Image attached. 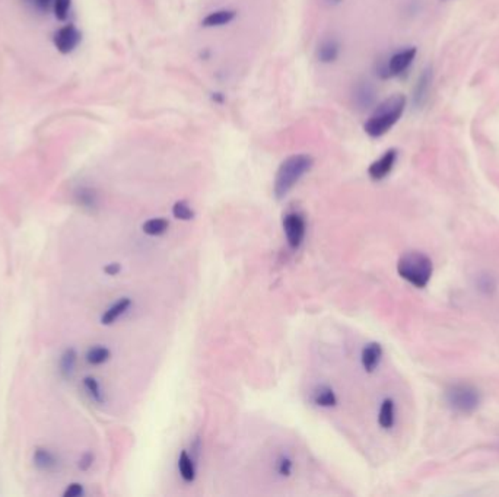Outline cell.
Returning <instances> with one entry per match:
<instances>
[{"label": "cell", "instance_id": "7402d4cb", "mask_svg": "<svg viewBox=\"0 0 499 497\" xmlns=\"http://www.w3.org/2000/svg\"><path fill=\"white\" fill-rule=\"evenodd\" d=\"M110 359H111V350L105 346H93L87 353V362L92 366L104 365L105 362H109Z\"/></svg>", "mask_w": 499, "mask_h": 497}, {"label": "cell", "instance_id": "7c38bea8", "mask_svg": "<svg viewBox=\"0 0 499 497\" xmlns=\"http://www.w3.org/2000/svg\"><path fill=\"white\" fill-rule=\"evenodd\" d=\"M376 92L371 82H359L354 92V101L361 110H368L375 104Z\"/></svg>", "mask_w": 499, "mask_h": 497}, {"label": "cell", "instance_id": "5bb4252c", "mask_svg": "<svg viewBox=\"0 0 499 497\" xmlns=\"http://www.w3.org/2000/svg\"><path fill=\"white\" fill-rule=\"evenodd\" d=\"M34 465L39 469V471H53V469L57 468L59 460L56 455L46 448H37L34 452Z\"/></svg>", "mask_w": 499, "mask_h": 497}, {"label": "cell", "instance_id": "d4e9b609", "mask_svg": "<svg viewBox=\"0 0 499 497\" xmlns=\"http://www.w3.org/2000/svg\"><path fill=\"white\" fill-rule=\"evenodd\" d=\"M275 469L279 477L282 478H288L292 476L293 471V460L291 458L289 455L282 453L279 458L275 462Z\"/></svg>", "mask_w": 499, "mask_h": 497}, {"label": "cell", "instance_id": "277c9868", "mask_svg": "<svg viewBox=\"0 0 499 497\" xmlns=\"http://www.w3.org/2000/svg\"><path fill=\"white\" fill-rule=\"evenodd\" d=\"M445 400L448 406L462 414H470L479 409L482 402V395L479 389L469 384H455L450 386L445 393Z\"/></svg>", "mask_w": 499, "mask_h": 497}, {"label": "cell", "instance_id": "2e32d148", "mask_svg": "<svg viewBox=\"0 0 499 497\" xmlns=\"http://www.w3.org/2000/svg\"><path fill=\"white\" fill-rule=\"evenodd\" d=\"M237 17L235 10H228V9H222V10H215L210 12L209 15L201 21V25L206 26V28H213V26H224L229 22H233Z\"/></svg>", "mask_w": 499, "mask_h": 497}, {"label": "cell", "instance_id": "8992f818", "mask_svg": "<svg viewBox=\"0 0 499 497\" xmlns=\"http://www.w3.org/2000/svg\"><path fill=\"white\" fill-rule=\"evenodd\" d=\"M416 55H417L416 47H408V48H403V50L394 53L393 56H391L385 63H383L379 67L380 77L388 79V77L399 76V75L404 73L413 63Z\"/></svg>", "mask_w": 499, "mask_h": 497}, {"label": "cell", "instance_id": "52a82bcc", "mask_svg": "<svg viewBox=\"0 0 499 497\" xmlns=\"http://www.w3.org/2000/svg\"><path fill=\"white\" fill-rule=\"evenodd\" d=\"M80 39H82V34H80V31L72 24L62 26L55 34V37H53L55 47L62 55H69V53H72L79 46Z\"/></svg>", "mask_w": 499, "mask_h": 497}, {"label": "cell", "instance_id": "9a60e30c", "mask_svg": "<svg viewBox=\"0 0 499 497\" xmlns=\"http://www.w3.org/2000/svg\"><path fill=\"white\" fill-rule=\"evenodd\" d=\"M313 401H314V404L318 407L332 409V407H336V404H337V397H336V393L333 391V388H330L327 385H320L313 393Z\"/></svg>", "mask_w": 499, "mask_h": 497}, {"label": "cell", "instance_id": "3957f363", "mask_svg": "<svg viewBox=\"0 0 499 497\" xmlns=\"http://www.w3.org/2000/svg\"><path fill=\"white\" fill-rule=\"evenodd\" d=\"M397 273L415 288L424 289L428 286L430 277H433L434 264L426 254L410 251L400 257L397 263Z\"/></svg>", "mask_w": 499, "mask_h": 497}, {"label": "cell", "instance_id": "6da1fadb", "mask_svg": "<svg viewBox=\"0 0 499 497\" xmlns=\"http://www.w3.org/2000/svg\"><path fill=\"white\" fill-rule=\"evenodd\" d=\"M408 100L403 93H394L374 109V113L367 120L363 130L370 138H381L393 129L406 110Z\"/></svg>", "mask_w": 499, "mask_h": 497}, {"label": "cell", "instance_id": "30bf717a", "mask_svg": "<svg viewBox=\"0 0 499 497\" xmlns=\"http://www.w3.org/2000/svg\"><path fill=\"white\" fill-rule=\"evenodd\" d=\"M383 359V347L380 343L372 341L365 344V347L362 348L361 353V364L363 371L367 373H372L376 371V368L380 366V362Z\"/></svg>", "mask_w": 499, "mask_h": 497}, {"label": "cell", "instance_id": "484cf974", "mask_svg": "<svg viewBox=\"0 0 499 497\" xmlns=\"http://www.w3.org/2000/svg\"><path fill=\"white\" fill-rule=\"evenodd\" d=\"M71 5H72V0H53L51 10L55 12V17L59 21H64L67 17H69Z\"/></svg>", "mask_w": 499, "mask_h": 497}, {"label": "cell", "instance_id": "9c48e42d", "mask_svg": "<svg viewBox=\"0 0 499 497\" xmlns=\"http://www.w3.org/2000/svg\"><path fill=\"white\" fill-rule=\"evenodd\" d=\"M396 162H397V151L396 149L385 151L379 159L374 160V162L370 165L368 168L370 178L372 181L384 180L388 174L393 171Z\"/></svg>", "mask_w": 499, "mask_h": 497}, {"label": "cell", "instance_id": "83f0119b", "mask_svg": "<svg viewBox=\"0 0 499 497\" xmlns=\"http://www.w3.org/2000/svg\"><path fill=\"white\" fill-rule=\"evenodd\" d=\"M93 460H96V456H93L92 452H85L82 456H80L79 464H78L80 471H88V469H89V468L92 467V464H93Z\"/></svg>", "mask_w": 499, "mask_h": 497}, {"label": "cell", "instance_id": "8fae6325", "mask_svg": "<svg viewBox=\"0 0 499 497\" xmlns=\"http://www.w3.org/2000/svg\"><path fill=\"white\" fill-rule=\"evenodd\" d=\"M131 305H133V301L130 298H127V297L120 298L110 308H107L105 312L101 317V324L102 326H113L116 321H118L121 317L129 312Z\"/></svg>", "mask_w": 499, "mask_h": 497}, {"label": "cell", "instance_id": "4dcf8cb0", "mask_svg": "<svg viewBox=\"0 0 499 497\" xmlns=\"http://www.w3.org/2000/svg\"><path fill=\"white\" fill-rule=\"evenodd\" d=\"M326 2H330V3H339V2H342V0H326Z\"/></svg>", "mask_w": 499, "mask_h": 497}, {"label": "cell", "instance_id": "f546056e", "mask_svg": "<svg viewBox=\"0 0 499 497\" xmlns=\"http://www.w3.org/2000/svg\"><path fill=\"white\" fill-rule=\"evenodd\" d=\"M121 272V265L118 263H110L104 267V273L109 276H117Z\"/></svg>", "mask_w": 499, "mask_h": 497}, {"label": "cell", "instance_id": "ba28073f", "mask_svg": "<svg viewBox=\"0 0 499 497\" xmlns=\"http://www.w3.org/2000/svg\"><path fill=\"white\" fill-rule=\"evenodd\" d=\"M433 67L428 66L422 71V73L419 75L416 80V85L413 88V95H412V104L415 110H421L425 106V104L429 100V92H430V86H433Z\"/></svg>", "mask_w": 499, "mask_h": 497}, {"label": "cell", "instance_id": "cb8c5ba5", "mask_svg": "<svg viewBox=\"0 0 499 497\" xmlns=\"http://www.w3.org/2000/svg\"><path fill=\"white\" fill-rule=\"evenodd\" d=\"M172 216L179 221L187 222V221H192L196 216V213H194L193 207L188 205V201L179 200V201H175L172 206Z\"/></svg>", "mask_w": 499, "mask_h": 497}, {"label": "cell", "instance_id": "f1b7e54d", "mask_svg": "<svg viewBox=\"0 0 499 497\" xmlns=\"http://www.w3.org/2000/svg\"><path fill=\"white\" fill-rule=\"evenodd\" d=\"M479 289L484 290V292H489V290H493L495 289V281L491 276H482L479 279Z\"/></svg>", "mask_w": 499, "mask_h": 497}, {"label": "cell", "instance_id": "44dd1931", "mask_svg": "<svg viewBox=\"0 0 499 497\" xmlns=\"http://www.w3.org/2000/svg\"><path fill=\"white\" fill-rule=\"evenodd\" d=\"M168 227L170 222L165 218H154L142 225V231L147 236H161L168 231Z\"/></svg>", "mask_w": 499, "mask_h": 497}, {"label": "cell", "instance_id": "d6986e66", "mask_svg": "<svg viewBox=\"0 0 499 497\" xmlns=\"http://www.w3.org/2000/svg\"><path fill=\"white\" fill-rule=\"evenodd\" d=\"M78 364V353L73 347L66 348L63 352L62 357H60V373L63 378H72V375L75 373V368Z\"/></svg>", "mask_w": 499, "mask_h": 497}, {"label": "cell", "instance_id": "5b68a950", "mask_svg": "<svg viewBox=\"0 0 499 497\" xmlns=\"http://www.w3.org/2000/svg\"><path fill=\"white\" fill-rule=\"evenodd\" d=\"M283 234L291 250H300L307 235V222L300 212H288L282 219Z\"/></svg>", "mask_w": 499, "mask_h": 497}, {"label": "cell", "instance_id": "4fadbf2b", "mask_svg": "<svg viewBox=\"0 0 499 497\" xmlns=\"http://www.w3.org/2000/svg\"><path fill=\"white\" fill-rule=\"evenodd\" d=\"M341 55V44L336 38H325L318 44L317 59L321 63H334Z\"/></svg>", "mask_w": 499, "mask_h": 497}, {"label": "cell", "instance_id": "603a6c76", "mask_svg": "<svg viewBox=\"0 0 499 497\" xmlns=\"http://www.w3.org/2000/svg\"><path fill=\"white\" fill-rule=\"evenodd\" d=\"M84 388L87 389L88 395L98 402V404H104L105 402V395H104V391L101 388V384L98 382L97 378H93V376H85L84 378Z\"/></svg>", "mask_w": 499, "mask_h": 497}, {"label": "cell", "instance_id": "ffe728a7", "mask_svg": "<svg viewBox=\"0 0 499 497\" xmlns=\"http://www.w3.org/2000/svg\"><path fill=\"white\" fill-rule=\"evenodd\" d=\"M75 198L85 209H96L98 206V194L91 187H79L75 193Z\"/></svg>", "mask_w": 499, "mask_h": 497}, {"label": "cell", "instance_id": "ac0fdd59", "mask_svg": "<svg viewBox=\"0 0 499 497\" xmlns=\"http://www.w3.org/2000/svg\"><path fill=\"white\" fill-rule=\"evenodd\" d=\"M179 471L185 482H193L196 480V464L193 456L188 455L187 451H181L179 456Z\"/></svg>", "mask_w": 499, "mask_h": 497}, {"label": "cell", "instance_id": "7a4b0ae2", "mask_svg": "<svg viewBox=\"0 0 499 497\" xmlns=\"http://www.w3.org/2000/svg\"><path fill=\"white\" fill-rule=\"evenodd\" d=\"M314 165L313 156L307 153H295L288 156L280 164L275 182H273V194L278 200L285 198L292 190L293 187L298 184L305 174L311 171Z\"/></svg>", "mask_w": 499, "mask_h": 497}, {"label": "cell", "instance_id": "e0dca14e", "mask_svg": "<svg viewBox=\"0 0 499 497\" xmlns=\"http://www.w3.org/2000/svg\"><path fill=\"white\" fill-rule=\"evenodd\" d=\"M379 423L385 431H390L396 423V404L391 398H385L381 402L380 413H379Z\"/></svg>", "mask_w": 499, "mask_h": 497}, {"label": "cell", "instance_id": "4316f807", "mask_svg": "<svg viewBox=\"0 0 499 497\" xmlns=\"http://www.w3.org/2000/svg\"><path fill=\"white\" fill-rule=\"evenodd\" d=\"M84 493H85V490L80 482H72V485L66 487L63 496L64 497H80V496H84Z\"/></svg>", "mask_w": 499, "mask_h": 497}]
</instances>
